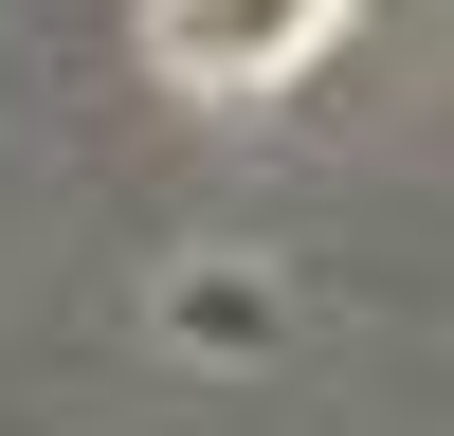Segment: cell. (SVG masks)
<instances>
[{"label":"cell","instance_id":"1","mask_svg":"<svg viewBox=\"0 0 454 436\" xmlns=\"http://www.w3.org/2000/svg\"><path fill=\"white\" fill-rule=\"evenodd\" d=\"M327 36H346V0H145V55H164L182 91H273Z\"/></svg>","mask_w":454,"mask_h":436}]
</instances>
